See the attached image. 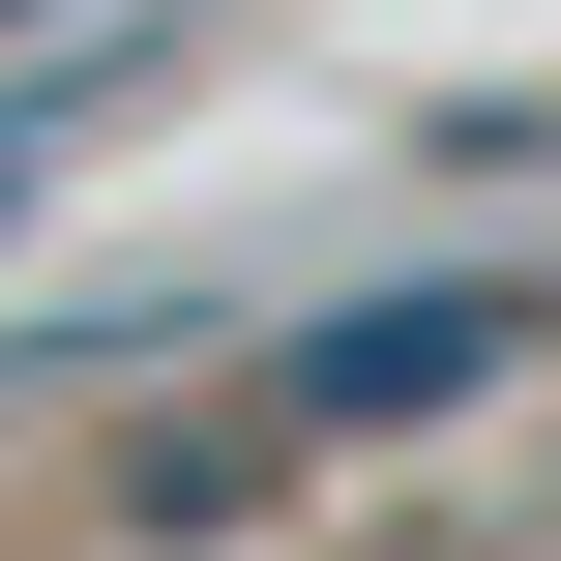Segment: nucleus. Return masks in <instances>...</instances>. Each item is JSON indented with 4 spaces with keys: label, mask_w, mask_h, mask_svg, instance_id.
Masks as SVG:
<instances>
[{
    "label": "nucleus",
    "mask_w": 561,
    "mask_h": 561,
    "mask_svg": "<svg viewBox=\"0 0 561 561\" xmlns=\"http://www.w3.org/2000/svg\"><path fill=\"white\" fill-rule=\"evenodd\" d=\"M533 266H385V296H325V325H266V414L296 444H444V414H503L533 385Z\"/></svg>",
    "instance_id": "nucleus-1"
},
{
    "label": "nucleus",
    "mask_w": 561,
    "mask_h": 561,
    "mask_svg": "<svg viewBox=\"0 0 561 561\" xmlns=\"http://www.w3.org/2000/svg\"><path fill=\"white\" fill-rule=\"evenodd\" d=\"M296 473H325L296 414H148V444H118V533H148V561H207V533H266Z\"/></svg>",
    "instance_id": "nucleus-2"
},
{
    "label": "nucleus",
    "mask_w": 561,
    "mask_h": 561,
    "mask_svg": "<svg viewBox=\"0 0 561 561\" xmlns=\"http://www.w3.org/2000/svg\"><path fill=\"white\" fill-rule=\"evenodd\" d=\"M0 30H30V0H0Z\"/></svg>",
    "instance_id": "nucleus-3"
}]
</instances>
